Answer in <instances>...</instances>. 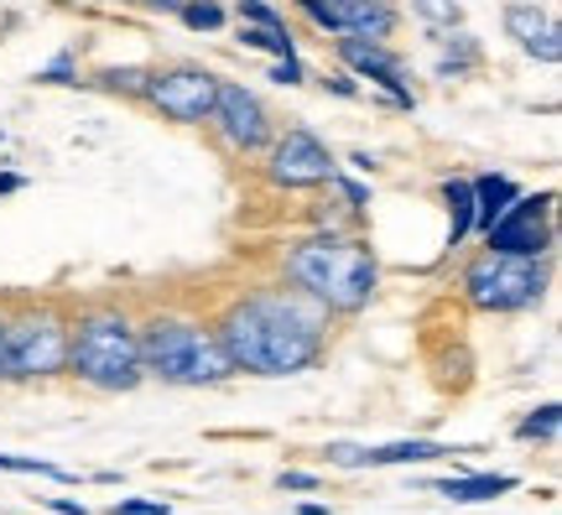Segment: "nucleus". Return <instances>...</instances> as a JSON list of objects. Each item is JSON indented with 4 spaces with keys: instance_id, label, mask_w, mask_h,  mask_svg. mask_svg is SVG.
I'll list each match as a JSON object with an SVG mask.
<instances>
[{
    "instance_id": "f257e3e1",
    "label": "nucleus",
    "mask_w": 562,
    "mask_h": 515,
    "mask_svg": "<svg viewBox=\"0 0 562 515\" xmlns=\"http://www.w3.org/2000/svg\"><path fill=\"white\" fill-rule=\"evenodd\" d=\"M328 307L307 292H256L235 302L220 323V349L235 370L250 376H297L323 355Z\"/></svg>"
},
{
    "instance_id": "c85d7f7f",
    "label": "nucleus",
    "mask_w": 562,
    "mask_h": 515,
    "mask_svg": "<svg viewBox=\"0 0 562 515\" xmlns=\"http://www.w3.org/2000/svg\"><path fill=\"white\" fill-rule=\"evenodd\" d=\"M151 11H182V0H146Z\"/></svg>"
},
{
    "instance_id": "1a4fd4ad",
    "label": "nucleus",
    "mask_w": 562,
    "mask_h": 515,
    "mask_svg": "<svg viewBox=\"0 0 562 515\" xmlns=\"http://www.w3.org/2000/svg\"><path fill=\"white\" fill-rule=\"evenodd\" d=\"M266 172H271L277 188H318V182H334V152L313 131H286L271 146Z\"/></svg>"
},
{
    "instance_id": "a878e982",
    "label": "nucleus",
    "mask_w": 562,
    "mask_h": 515,
    "mask_svg": "<svg viewBox=\"0 0 562 515\" xmlns=\"http://www.w3.org/2000/svg\"><path fill=\"white\" fill-rule=\"evenodd\" d=\"M277 83H302V63H297V53L277 63Z\"/></svg>"
},
{
    "instance_id": "412c9836",
    "label": "nucleus",
    "mask_w": 562,
    "mask_h": 515,
    "mask_svg": "<svg viewBox=\"0 0 562 515\" xmlns=\"http://www.w3.org/2000/svg\"><path fill=\"white\" fill-rule=\"evenodd\" d=\"M0 469H11V474H47V479H63L68 484V469H58V463H47V458H11V454H0Z\"/></svg>"
},
{
    "instance_id": "20e7f679",
    "label": "nucleus",
    "mask_w": 562,
    "mask_h": 515,
    "mask_svg": "<svg viewBox=\"0 0 562 515\" xmlns=\"http://www.w3.org/2000/svg\"><path fill=\"white\" fill-rule=\"evenodd\" d=\"M68 370L94 391H136L140 385V344L121 313H89L68 334Z\"/></svg>"
},
{
    "instance_id": "4be33fe9",
    "label": "nucleus",
    "mask_w": 562,
    "mask_h": 515,
    "mask_svg": "<svg viewBox=\"0 0 562 515\" xmlns=\"http://www.w3.org/2000/svg\"><path fill=\"white\" fill-rule=\"evenodd\" d=\"M146 83H151V74H140V68H110L104 74V89H125V94H146Z\"/></svg>"
},
{
    "instance_id": "b1692460",
    "label": "nucleus",
    "mask_w": 562,
    "mask_h": 515,
    "mask_svg": "<svg viewBox=\"0 0 562 515\" xmlns=\"http://www.w3.org/2000/svg\"><path fill=\"white\" fill-rule=\"evenodd\" d=\"M115 515H167V505H146V500H115Z\"/></svg>"
},
{
    "instance_id": "aec40b11",
    "label": "nucleus",
    "mask_w": 562,
    "mask_h": 515,
    "mask_svg": "<svg viewBox=\"0 0 562 515\" xmlns=\"http://www.w3.org/2000/svg\"><path fill=\"white\" fill-rule=\"evenodd\" d=\"M427 26H459V0H406Z\"/></svg>"
},
{
    "instance_id": "a211bd4d",
    "label": "nucleus",
    "mask_w": 562,
    "mask_h": 515,
    "mask_svg": "<svg viewBox=\"0 0 562 515\" xmlns=\"http://www.w3.org/2000/svg\"><path fill=\"white\" fill-rule=\"evenodd\" d=\"M182 21L193 32H220L224 26V5L220 0H182Z\"/></svg>"
},
{
    "instance_id": "f03ea898",
    "label": "nucleus",
    "mask_w": 562,
    "mask_h": 515,
    "mask_svg": "<svg viewBox=\"0 0 562 515\" xmlns=\"http://www.w3.org/2000/svg\"><path fill=\"white\" fill-rule=\"evenodd\" d=\"M286 277L334 313H360L375 298V256L355 239H307L286 256Z\"/></svg>"
},
{
    "instance_id": "423d86ee",
    "label": "nucleus",
    "mask_w": 562,
    "mask_h": 515,
    "mask_svg": "<svg viewBox=\"0 0 562 515\" xmlns=\"http://www.w3.org/2000/svg\"><path fill=\"white\" fill-rule=\"evenodd\" d=\"M68 370V323L53 313H26L5 323V370L0 380H32Z\"/></svg>"
},
{
    "instance_id": "f8f14e48",
    "label": "nucleus",
    "mask_w": 562,
    "mask_h": 515,
    "mask_svg": "<svg viewBox=\"0 0 562 515\" xmlns=\"http://www.w3.org/2000/svg\"><path fill=\"white\" fill-rule=\"evenodd\" d=\"M339 58L360 74V79L381 83V89H391V100L396 104H412V89H406L402 79V63L385 53V42H364V37H339Z\"/></svg>"
},
{
    "instance_id": "5701e85b",
    "label": "nucleus",
    "mask_w": 562,
    "mask_h": 515,
    "mask_svg": "<svg viewBox=\"0 0 562 515\" xmlns=\"http://www.w3.org/2000/svg\"><path fill=\"white\" fill-rule=\"evenodd\" d=\"M328 463H339V469H370V448H349V443H334V448H328Z\"/></svg>"
},
{
    "instance_id": "6e6552de",
    "label": "nucleus",
    "mask_w": 562,
    "mask_h": 515,
    "mask_svg": "<svg viewBox=\"0 0 562 515\" xmlns=\"http://www.w3.org/2000/svg\"><path fill=\"white\" fill-rule=\"evenodd\" d=\"M547 209H552V199H516L510 209H505L484 235H490V250L495 256H526V260H537L552 245V224H547Z\"/></svg>"
},
{
    "instance_id": "f3484780",
    "label": "nucleus",
    "mask_w": 562,
    "mask_h": 515,
    "mask_svg": "<svg viewBox=\"0 0 562 515\" xmlns=\"http://www.w3.org/2000/svg\"><path fill=\"white\" fill-rule=\"evenodd\" d=\"M448 454L453 448H442V443H391V448H370V463H432Z\"/></svg>"
},
{
    "instance_id": "6ab92c4d",
    "label": "nucleus",
    "mask_w": 562,
    "mask_h": 515,
    "mask_svg": "<svg viewBox=\"0 0 562 515\" xmlns=\"http://www.w3.org/2000/svg\"><path fill=\"white\" fill-rule=\"evenodd\" d=\"M558 427H562V406H552V401H547L542 412H531V416L521 422V437H526V443H531V437L552 443V437H558Z\"/></svg>"
},
{
    "instance_id": "dca6fc26",
    "label": "nucleus",
    "mask_w": 562,
    "mask_h": 515,
    "mask_svg": "<svg viewBox=\"0 0 562 515\" xmlns=\"http://www.w3.org/2000/svg\"><path fill=\"white\" fill-rule=\"evenodd\" d=\"M442 199H448V214H453V229H448V245H459L469 229H474V182L453 178L442 188Z\"/></svg>"
},
{
    "instance_id": "0eeeda50",
    "label": "nucleus",
    "mask_w": 562,
    "mask_h": 515,
    "mask_svg": "<svg viewBox=\"0 0 562 515\" xmlns=\"http://www.w3.org/2000/svg\"><path fill=\"white\" fill-rule=\"evenodd\" d=\"M214 94H220V79L203 74V68L151 74V83H146V100L157 104L167 120H178V125H203L214 115Z\"/></svg>"
},
{
    "instance_id": "39448f33",
    "label": "nucleus",
    "mask_w": 562,
    "mask_h": 515,
    "mask_svg": "<svg viewBox=\"0 0 562 515\" xmlns=\"http://www.w3.org/2000/svg\"><path fill=\"white\" fill-rule=\"evenodd\" d=\"M463 287H469V302L484 307V313H516V307H531L547 292V271L526 256H495V250H484L463 271Z\"/></svg>"
},
{
    "instance_id": "ddd939ff",
    "label": "nucleus",
    "mask_w": 562,
    "mask_h": 515,
    "mask_svg": "<svg viewBox=\"0 0 562 515\" xmlns=\"http://www.w3.org/2000/svg\"><path fill=\"white\" fill-rule=\"evenodd\" d=\"M505 32H510L516 47L531 53V58H542V63L562 58V26L542 5H510V11H505Z\"/></svg>"
},
{
    "instance_id": "4468645a",
    "label": "nucleus",
    "mask_w": 562,
    "mask_h": 515,
    "mask_svg": "<svg viewBox=\"0 0 562 515\" xmlns=\"http://www.w3.org/2000/svg\"><path fill=\"white\" fill-rule=\"evenodd\" d=\"M516 199H521V188H516L510 178H480L474 182V224L490 229V224H495Z\"/></svg>"
},
{
    "instance_id": "9d476101",
    "label": "nucleus",
    "mask_w": 562,
    "mask_h": 515,
    "mask_svg": "<svg viewBox=\"0 0 562 515\" xmlns=\"http://www.w3.org/2000/svg\"><path fill=\"white\" fill-rule=\"evenodd\" d=\"M302 11L318 21L323 32H339V37L385 42L396 32V5L391 0H302Z\"/></svg>"
},
{
    "instance_id": "cd10ccee",
    "label": "nucleus",
    "mask_w": 562,
    "mask_h": 515,
    "mask_svg": "<svg viewBox=\"0 0 562 515\" xmlns=\"http://www.w3.org/2000/svg\"><path fill=\"white\" fill-rule=\"evenodd\" d=\"M68 68H74V63H68V58H58V63H53V68H47V79H53V83H68Z\"/></svg>"
},
{
    "instance_id": "7c9ffc66",
    "label": "nucleus",
    "mask_w": 562,
    "mask_h": 515,
    "mask_svg": "<svg viewBox=\"0 0 562 515\" xmlns=\"http://www.w3.org/2000/svg\"><path fill=\"white\" fill-rule=\"evenodd\" d=\"M0 370H5V317H0Z\"/></svg>"
},
{
    "instance_id": "c756f323",
    "label": "nucleus",
    "mask_w": 562,
    "mask_h": 515,
    "mask_svg": "<svg viewBox=\"0 0 562 515\" xmlns=\"http://www.w3.org/2000/svg\"><path fill=\"white\" fill-rule=\"evenodd\" d=\"M21 188V178H0V193H16Z\"/></svg>"
},
{
    "instance_id": "393cba45",
    "label": "nucleus",
    "mask_w": 562,
    "mask_h": 515,
    "mask_svg": "<svg viewBox=\"0 0 562 515\" xmlns=\"http://www.w3.org/2000/svg\"><path fill=\"white\" fill-rule=\"evenodd\" d=\"M277 484H281V490H297V495H307V490H318V474H297V469H292V474H281Z\"/></svg>"
},
{
    "instance_id": "7ed1b4c3",
    "label": "nucleus",
    "mask_w": 562,
    "mask_h": 515,
    "mask_svg": "<svg viewBox=\"0 0 562 515\" xmlns=\"http://www.w3.org/2000/svg\"><path fill=\"white\" fill-rule=\"evenodd\" d=\"M140 344V370L167 380V385H220L235 376V365L224 359L220 338L203 323L188 317H151L136 334Z\"/></svg>"
},
{
    "instance_id": "2eb2a0df",
    "label": "nucleus",
    "mask_w": 562,
    "mask_h": 515,
    "mask_svg": "<svg viewBox=\"0 0 562 515\" xmlns=\"http://www.w3.org/2000/svg\"><path fill=\"white\" fill-rule=\"evenodd\" d=\"M448 500H495L505 490H516V479L510 474H474V479H442L438 484Z\"/></svg>"
},
{
    "instance_id": "9b49d317",
    "label": "nucleus",
    "mask_w": 562,
    "mask_h": 515,
    "mask_svg": "<svg viewBox=\"0 0 562 515\" xmlns=\"http://www.w3.org/2000/svg\"><path fill=\"white\" fill-rule=\"evenodd\" d=\"M214 125H220V136L235 146V152H261L266 141H271V115H266V104L245 89V83H224L220 79V94H214Z\"/></svg>"
},
{
    "instance_id": "bb28decb",
    "label": "nucleus",
    "mask_w": 562,
    "mask_h": 515,
    "mask_svg": "<svg viewBox=\"0 0 562 515\" xmlns=\"http://www.w3.org/2000/svg\"><path fill=\"white\" fill-rule=\"evenodd\" d=\"M58 515H89V505H79V500H47Z\"/></svg>"
}]
</instances>
